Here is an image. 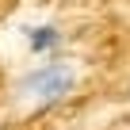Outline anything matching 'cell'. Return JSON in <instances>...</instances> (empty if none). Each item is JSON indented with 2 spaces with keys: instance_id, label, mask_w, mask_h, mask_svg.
Masks as SVG:
<instances>
[{
  "instance_id": "1",
  "label": "cell",
  "mask_w": 130,
  "mask_h": 130,
  "mask_svg": "<svg viewBox=\"0 0 130 130\" xmlns=\"http://www.w3.org/2000/svg\"><path fill=\"white\" fill-rule=\"evenodd\" d=\"M77 84H80L77 65L54 54V57H42L38 65H31L15 80V103L31 107V111H54L77 92Z\"/></svg>"
},
{
  "instance_id": "2",
  "label": "cell",
  "mask_w": 130,
  "mask_h": 130,
  "mask_svg": "<svg viewBox=\"0 0 130 130\" xmlns=\"http://www.w3.org/2000/svg\"><path fill=\"white\" fill-rule=\"evenodd\" d=\"M61 46H65V35H61L57 23L27 27V54L31 57H54V54H61Z\"/></svg>"
}]
</instances>
